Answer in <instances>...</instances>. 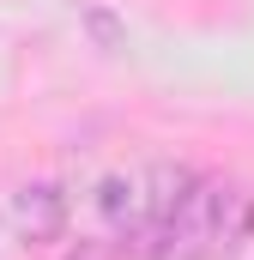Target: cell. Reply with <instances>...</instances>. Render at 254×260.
Instances as JSON below:
<instances>
[{
    "instance_id": "2",
    "label": "cell",
    "mask_w": 254,
    "mask_h": 260,
    "mask_svg": "<svg viewBox=\"0 0 254 260\" xmlns=\"http://www.w3.org/2000/svg\"><path fill=\"white\" fill-rule=\"evenodd\" d=\"M12 218H18L24 242H61V224H67V200L55 194L49 182H37V188H24V194H18Z\"/></svg>"
},
{
    "instance_id": "1",
    "label": "cell",
    "mask_w": 254,
    "mask_h": 260,
    "mask_svg": "<svg viewBox=\"0 0 254 260\" xmlns=\"http://www.w3.org/2000/svg\"><path fill=\"white\" fill-rule=\"evenodd\" d=\"M230 206H236V194L224 182L194 176L145 224V260H218L230 242Z\"/></svg>"
},
{
    "instance_id": "3",
    "label": "cell",
    "mask_w": 254,
    "mask_h": 260,
    "mask_svg": "<svg viewBox=\"0 0 254 260\" xmlns=\"http://www.w3.org/2000/svg\"><path fill=\"white\" fill-rule=\"evenodd\" d=\"M97 206H103V218L115 224V230H127V224H151V200L139 194V182L133 176H109L103 188H97Z\"/></svg>"
}]
</instances>
